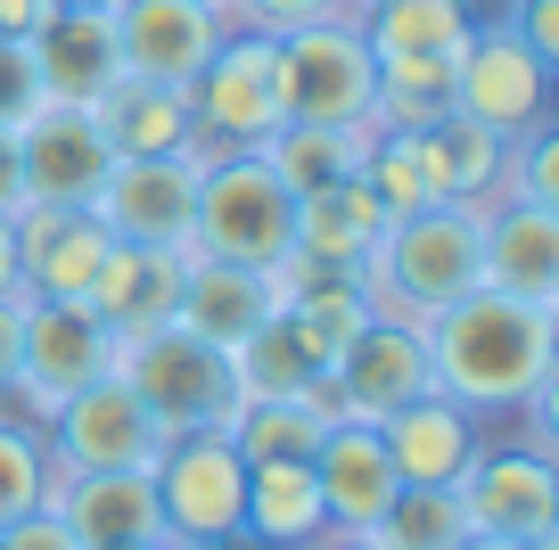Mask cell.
<instances>
[{"label":"cell","instance_id":"obj_1","mask_svg":"<svg viewBox=\"0 0 559 550\" xmlns=\"http://www.w3.org/2000/svg\"><path fill=\"white\" fill-rule=\"evenodd\" d=\"M428 370H437V395H453L486 428L493 419H519L559 379V312L469 288L461 304H444L428 321Z\"/></svg>","mask_w":559,"mask_h":550},{"label":"cell","instance_id":"obj_2","mask_svg":"<svg viewBox=\"0 0 559 550\" xmlns=\"http://www.w3.org/2000/svg\"><path fill=\"white\" fill-rule=\"evenodd\" d=\"M477 230H486V206H461V198L386 214L379 247L362 255L370 312L428 328L444 304H461V296L477 288Z\"/></svg>","mask_w":559,"mask_h":550},{"label":"cell","instance_id":"obj_3","mask_svg":"<svg viewBox=\"0 0 559 550\" xmlns=\"http://www.w3.org/2000/svg\"><path fill=\"white\" fill-rule=\"evenodd\" d=\"M190 255L247 263V272H280V263L297 255V190H288L255 148H206L198 156Z\"/></svg>","mask_w":559,"mask_h":550},{"label":"cell","instance_id":"obj_4","mask_svg":"<svg viewBox=\"0 0 559 550\" xmlns=\"http://www.w3.org/2000/svg\"><path fill=\"white\" fill-rule=\"evenodd\" d=\"M116 379L132 386V403L157 419L165 435H198V428H230L239 411V370L223 345L190 337L181 321L116 337Z\"/></svg>","mask_w":559,"mask_h":550},{"label":"cell","instance_id":"obj_5","mask_svg":"<svg viewBox=\"0 0 559 550\" xmlns=\"http://www.w3.org/2000/svg\"><path fill=\"white\" fill-rule=\"evenodd\" d=\"M272 83H280V116L288 123H370L379 58H370L354 9L272 34Z\"/></svg>","mask_w":559,"mask_h":550},{"label":"cell","instance_id":"obj_6","mask_svg":"<svg viewBox=\"0 0 559 550\" xmlns=\"http://www.w3.org/2000/svg\"><path fill=\"white\" fill-rule=\"evenodd\" d=\"M116 370V328L99 321L91 304H41L25 296V328H17V379H9V403L0 411L17 419H50L67 395H83L91 379Z\"/></svg>","mask_w":559,"mask_h":550},{"label":"cell","instance_id":"obj_7","mask_svg":"<svg viewBox=\"0 0 559 550\" xmlns=\"http://www.w3.org/2000/svg\"><path fill=\"white\" fill-rule=\"evenodd\" d=\"M551 58L526 50L510 34V17H477L469 41L453 50V107L469 123H486L493 140H519L535 123H551Z\"/></svg>","mask_w":559,"mask_h":550},{"label":"cell","instance_id":"obj_8","mask_svg":"<svg viewBox=\"0 0 559 550\" xmlns=\"http://www.w3.org/2000/svg\"><path fill=\"white\" fill-rule=\"evenodd\" d=\"M157 510H165V542L198 550V542H239V510H247V461L223 428L198 435H165L157 452Z\"/></svg>","mask_w":559,"mask_h":550},{"label":"cell","instance_id":"obj_9","mask_svg":"<svg viewBox=\"0 0 559 550\" xmlns=\"http://www.w3.org/2000/svg\"><path fill=\"white\" fill-rule=\"evenodd\" d=\"M190 116H198V156L206 148H263L280 132V83H272V34L230 25L214 58L190 74Z\"/></svg>","mask_w":559,"mask_h":550},{"label":"cell","instance_id":"obj_10","mask_svg":"<svg viewBox=\"0 0 559 550\" xmlns=\"http://www.w3.org/2000/svg\"><path fill=\"white\" fill-rule=\"evenodd\" d=\"M469 534L486 542H551L559 534V468L543 444H477V461L453 485Z\"/></svg>","mask_w":559,"mask_h":550},{"label":"cell","instance_id":"obj_11","mask_svg":"<svg viewBox=\"0 0 559 550\" xmlns=\"http://www.w3.org/2000/svg\"><path fill=\"white\" fill-rule=\"evenodd\" d=\"M330 411L346 419H370L379 428L386 411H403V403L437 395V370H428V328L412 321H386V312H370L362 328H354V345L330 361Z\"/></svg>","mask_w":559,"mask_h":550},{"label":"cell","instance_id":"obj_12","mask_svg":"<svg viewBox=\"0 0 559 550\" xmlns=\"http://www.w3.org/2000/svg\"><path fill=\"white\" fill-rule=\"evenodd\" d=\"M41 444H50V468H157L165 428L132 403V386L107 370L83 395H67L50 419H41Z\"/></svg>","mask_w":559,"mask_h":550},{"label":"cell","instance_id":"obj_13","mask_svg":"<svg viewBox=\"0 0 559 550\" xmlns=\"http://www.w3.org/2000/svg\"><path fill=\"white\" fill-rule=\"evenodd\" d=\"M91 214L107 223V239L132 247H190L198 214V156H116L91 198Z\"/></svg>","mask_w":559,"mask_h":550},{"label":"cell","instance_id":"obj_14","mask_svg":"<svg viewBox=\"0 0 559 550\" xmlns=\"http://www.w3.org/2000/svg\"><path fill=\"white\" fill-rule=\"evenodd\" d=\"M17 165H25V206H91L116 165L99 116L91 107H50L41 99L34 116L17 123Z\"/></svg>","mask_w":559,"mask_h":550},{"label":"cell","instance_id":"obj_15","mask_svg":"<svg viewBox=\"0 0 559 550\" xmlns=\"http://www.w3.org/2000/svg\"><path fill=\"white\" fill-rule=\"evenodd\" d=\"M50 510L67 517V534L83 550L165 542V510H157V477H148V468H58Z\"/></svg>","mask_w":559,"mask_h":550},{"label":"cell","instance_id":"obj_16","mask_svg":"<svg viewBox=\"0 0 559 550\" xmlns=\"http://www.w3.org/2000/svg\"><path fill=\"white\" fill-rule=\"evenodd\" d=\"M17 288L41 304H83L107 263V223L91 206H17Z\"/></svg>","mask_w":559,"mask_h":550},{"label":"cell","instance_id":"obj_17","mask_svg":"<svg viewBox=\"0 0 559 550\" xmlns=\"http://www.w3.org/2000/svg\"><path fill=\"white\" fill-rule=\"evenodd\" d=\"M477 288L559 312V206L493 198L486 230H477Z\"/></svg>","mask_w":559,"mask_h":550},{"label":"cell","instance_id":"obj_18","mask_svg":"<svg viewBox=\"0 0 559 550\" xmlns=\"http://www.w3.org/2000/svg\"><path fill=\"white\" fill-rule=\"evenodd\" d=\"M107 17H116L123 74H140V83H181V91H190V74L214 58V41L230 34V17H214L198 0H116Z\"/></svg>","mask_w":559,"mask_h":550},{"label":"cell","instance_id":"obj_19","mask_svg":"<svg viewBox=\"0 0 559 550\" xmlns=\"http://www.w3.org/2000/svg\"><path fill=\"white\" fill-rule=\"evenodd\" d=\"M313 485H321V510H330V534H370L379 510L403 493L379 428H370V419H346V411H337L330 428H321V444H313Z\"/></svg>","mask_w":559,"mask_h":550},{"label":"cell","instance_id":"obj_20","mask_svg":"<svg viewBox=\"0 0 559 550\" xmlns=\"http://www.w3.org/2000/svg\"><path fill=\"white\" fill-rule=\"evenodd\" d=\"M25 50H34V74H41L50 107H99L123 83V50H116V17L107 9H74L67 0Z\"/></svg>","mask_w":559,"mask_h":550},{"label":"cell","instance_id":"obj_21","mask_svg":"<svg viewBox=\"0 0 559 550\" xmlns=\"http://www.w3.org/2000/svg\"><path fill=\"white\" fill-rule=\"evenodd\" d=\"M272 312H280V272H247V263L190 255V272H181V304H174V321L190 328V337L239 354Z\"/></svg>","mask_w":559,"mask_h":550},{"label":"cell","instance_id":"obj_22","mask_svg":"<svg viewBox=\"0 0 559 550\" xmlns=\"http://www.w3.org/2000/svg\"><path fill=\"white\" fill-rule=\"evenodd\" d=\"M379 444H386V461H395L403 485H461V468L486 444V419L461 411L453 395H419V403H403V411L379 419Z\"/></svg>","mask_w":559,"mask_h":550},{"label":"cell","instance_id":"obj_23","mask_svg":"<svg viewBox=\"0 0 559 550\" xmlns=\"http://www.w3.org/2000/svg\"><path fill=\"white\" fill-rule=\"evenodd\" d=\"M181 272H190V247H132V239H116L83 304L99 312L116 337H140V328H165V321H174Z\"/></svg>","mask_w":559,"mask_h":550},{"label":"cell","instance_id":"obj_24","mask_svg":"<svg viewBox=\"0 0 559 550\" xmlns=\"http://www.w3.org/2000/svg\"><path fill=\"white\" fill-rule=\"evenodd\" d=\"M379 230H386V206L362 190V172H346L330 190L297 198V255L288 263H305V272H362Z\"/></svg>","mask_w":559,"mask_h":550},{"label":"cell","instance_id":"obj_25","mask_svg":"<svg viewBox=\"0 0 559 550\" xmlns=\"http://www.w3.org/2000/svg\"><path fill=\"white\" fill-rule=\"evenodd\" d=\"M354 25L379 67H453V50L477 25V0H362Z\"/></svg>","mask_w":559,"mask_h":550},{"label":"cell","instance_id":"obj_26","mask_svg":"<svg viewBox=\"0 0 559 550\" xmlns=\"http://www.w3.org/2000/svg\"><path fill=\"white\" fill-rule=\"evenodd\" d=\"M247 550H313L330 534L313 461H247V510H239Z\"/></svg>","mask_w":559,"mask_h":550},{"label":"cell","instance_id":"obj_27","mask_svg":"<svg viewBox=\"0 0 559 550\" xmlns=\"http://www.w3.org/2000/svg\"><path fill=\"white\" fill-rule=\"evenodd\" d=\"M99 132L116 156H198V116H190V91L181 83H140L123 74L99 107Z\"/></svg>","mask_w":559,"mask_h":550},{"label":"cell","instance_id":"obj_28","mask_svg":"<svg viewBox=\"0 0 559 550\" xmlns=\"http://www.w3.org/2000/svg\"><path fill=\"white\" fill-rule=\"evenodd\" d=\"M330 386L321 395H239V411H230V444H239V461H313L321 428H330Z\"/></svg>","mask_w":559,"mask_h":550},{"label":"cell","instance_id":"obj_29","mask_svg":"<svg viewBox=\"0 0 559 550\" xmlns=\"http://www.w3.org/2000/svg\"><path fill=\"white\" fill-rule=\"evenodd\" d=\"M362 140H370V123H280L255 156L305 198V190H330V181L362 172Z\"/></svg>","mask_w":559,"mask_h":550},{"label":"cell","instance_id":"obj_30","mask_svg":"<svg viewBox=\"0 0 559 550\" xmlns=\"http://www.w3.org/2000/svg\"><path fill=\"white\" fill-rule=\"evenodd\" d=\"M428 156H437V172H444V198H461V206H493V198H502L510 140H493L486 123H469L461 107H444V116L428 123Z\"/></svg>","mask_w":559,"mask_h":550},{"label":"cell","instance_id":"obj_31","mask_svg":"<svg viewBox=\"0 0 559 550\" xmlns=\"http://www.w3.org/2000/svg\"><path fill=\"white\" fill-rule=\"evenodd\" d=\"M362 190L379 198L386 214L437 206L444 172H437V156H428V132H370L362 140Z\"/></svg>","mask_w":559,"mask_h":550},{"label":"cell","instance_id":"obj_32","mask_svg":"<svg viewBox=\"0 0 559 550\" xmlns=\"http://www.w3.org/2000/svg\"><path fill=\"white\" fill-rule=\"evenodd\" d=\"M370 542L379 550H461L469 542V517H461L453 485H403V493L379 510Z\"/></svg>","mask_w":559,"mask_h":550},{"label":"cell","instance_id":"obj_33","mask_svg":"<svg viewBox=\"0 0 559 550\" xmlns=\"http://www.w3.org/2000/svg\"><path fill=\"white\" fill-rule=\"evenodd\" d=\"M230 370H239V395H321L313 354L297 345V328L280 321V312L239 345V354H230Z\"/></svg>","mask_w":559,"mask_h":550},{"label":"cell","instance_id":"obj_34","mask_svg":"<svg viewBox=\"0 0 559 550\" xmlns=\"http://www.w3.org/2000/svg\"><path fill=\"white\" fill-rule=\"evenodd\" d=\"M50 444H41L34 419L0 411V526H17V517L50 510Z\"/></svg>","mask_w":559,"mask_h":550},{"label":"cell","instance_id":"obj_35","mask_svg":"<svg viewBox=\"0 0 559 550\" xmlns=\"http://www.w3.org/2000/svg\"><path fill=\"white\" fill-rule=\"evenodd\" d=\"M502 198L559 206V132H551V123H535V132L510 140V156H502Z\"/></svg>","mask_w":559,"mask_h":550},{"label":"cell","instance_id":"obj_36","mask_svg":"<svg viewBox=\"0 0 559 550\" xmlns=\"http://www.w3.org/2000/svg\"><path fill=\"white\" fill-rule=\"evenodd\" d=\"M313 17H346V0H230V25H247V34H288Z\"/></svg>","mask_w":559,"mask_h":550},{"label":"cell","instance_id":"obj_37","mask_svg":"<svg viewBox=\"0 0 559 550\" xmlns=\"http://www.w3.org/2000/svg\"><path fill=\"white\" fill-rule=\"evenodd\" d=\"M41 107V74L25 41H0V123H25Z\"/></svg>","mask_w":559,"mask_h":550},{"label":"cell","instance_id":"obj_38","mask_svg":"<svg viewBox=\"0 0 559 550\" xmlns=\"http://www.w3.org/2000/svg\"><path fill=\"white\" fill-rule=\"evenodd\" d=\"M502 17H510V34H519L526 50H543L559 67V0H510Z\"/></svg>","mask_w":559,"mask_h":550},{"label":"cell","instance_id":"obj_39","mask_svg":"<svg viewBox=\"0 0 559 550\" xmlns=\"http://www.w3.org/2000/svg\"><path fill=\"white\" fill-rule=\"evenodd\" d=\"M0 550H83V542L67 534L58 510H34V517H17V526H0Z\"/></svg>","mask_w":559,"mask_h":550},{"label":"cell","instance_id":"obj_40","mask_svg":"<svg viewBox=\"0 0 559 550\" xmlns=\"http://www.w3.org/2000/svg\"><path fill=\"white\" fill-rule=\"evenodd\" d=\"M67 0H0V41H34Z\"/></svg>","mask_w":559,"mask_h":550},{"label":"cell","instance_id":"obj_41","mask_svg":"<svg viewBox=\"0 0 559 550\" xmlns=\"http://www.w3.org/2000/svg\"><path fill=\"white\" fill-rule=\"evenodd\" d=\"M17 328H25V288L0 296V403H9V379H17Z\"/></svg>","mask_w":559,"mask_h":550},{"label":"cell","instance_id":"obj_42","mask_svg":"<svg viewBox=\"0 0 559 550\" xmlns=\"http://www.w3.org/2000/svg\"><path fill=\"white\" fill-rule=\"evenodd\" d=\"M25 206V165H17V123H0V214Z\"/></svg>","mask_w":559,"mask_h":550},{"label":"cell","instance_id":"obj_43","mask_svg":"<svg viewBox=\"0 0 559 550\" xmlns=\"http://www.w3.org/2000/svg\"><path fill=\"white\" fill-rule=\"evenodd\" d=\"M0 296H17V223L0 214Z\"/></svg>","mask_w":559,"mask_h":550},{"label":"cell","instance_id":"obj_44","mask_svg":"<svg viewBox=\"0 0 559 550\" xmlns=\"http://www.w3.org/2000/svg\"><path fill=\"white\" fill-rule=\"evenodd\" d=\"M461 550H559V534H551V542H486V534H469Z\"/></svg>","mask_w":559,"mask_h":550},{"label":"cell","instance_id":"obj_45","mask_svg":"<svg viewBox=\"0 0 559 550\" xmlns=\"http://www.w3.org/2000/svg\"><path fill=\"white\" fill-rule=\"evenodd\" d=\"M313 550H379V542H370V534H321Z\"/></svg>","mask_w":559,"mask_h":550},{"label":"cell","instance_id":"obj_46","mask_svg":"<svg viewBox=\"0 0 559 550\" xmlns=\"http://www.w3.org/2000/svg\"><path fill=\"white\" fill-rule=\"evenodd\" d=\"M198 9H214V17H230V0H198Z\"/></svg>","mask_w":559,"mask_h":550},{"label":"cell","instance_id":"obj_47","mask_svg":"<svg viewBox=\"0 0 559 550\" xmlns=\"http://www.w3.org/2000/svg\"><path fill=\"white\" fill-rule=\"evenodd\" d=\"M74 9H116V0H74Z\"/></svg>","mask_w":559,"mask_h":550},{"label":"cell","instance_id":"obj_48","mask_svg":"<svg viewBox=\"0 0 559 550\" xmlns=\"http://www.w3.org/2000/svg\"><path fill=\"white\" fill-rule=\"evenodd\" d=\"M140 550H174V542H140Z\"/></svg>","mask_w":559,"mask_h":550},{"label":"cell","instance_id":"obj_49","mask_svg":"<svg viewBox=\"0 0 559 550\" xmlns=\"http://www.w3.org/2000/svg\"><path fill=\"white\" fill-rule=\"evenodd\" d=\"M346 9H362V0H346Z\"/></svg>","mask_w":559,"mask_h":550}]
</instances>
